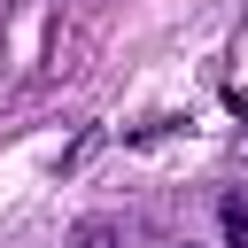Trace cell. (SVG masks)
I'll list each match as a JSON object with an SVG mask.
<instances>
[{
  "label": "cell",
  "mask_w": 248,
  "mask_h": 248,
  "mask_svg": "<svg viewBox=\"0 0 248 248\" xmlns=\"http://www.w3.org/2000/svg\"><path fill=\"white\" fill-rule=\"evenodd\" d=\"M225 240L248 248V194H225Z\"/></svg>",
  "instance_id": "cell-1"
}]
</instances>
